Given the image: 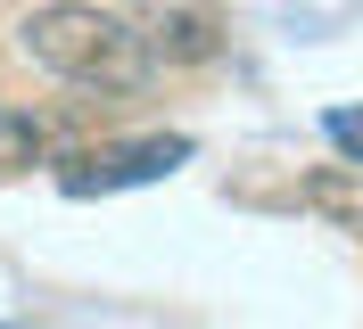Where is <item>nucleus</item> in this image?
<instances>
[{
    "mask_svg": "<svg viewBox=\"0 0 363 329\" xmlns=\"http://www.w3.org/2000/svg\"><path fill=\"white\" fill-rule=\"evenodd\" d=\"M17 58L50 83L74 91H140L149 83V50L116 8L99 0H42L17 17Z\"/></svg>",
    "mask_w": 363,
    "mask_h": 329,
    "instance_id": "obj_1",
    "label": "nucleus"
},
{
    "mask_svg": "<svg viewBox=\"0 0 363 329\" xmlns=\"http://www.w3.org/2000/svg\"><path fill=\"white\" fill-rule=\"evenodd\" d=\"M140 50L149 74H199L223 58V8L215 0H140Z\"/></svg>",
    "mask_w": 363,
    "mask_h": 329,
    "instance_id": "obj_2",
    "label": "nucleus"
},
{
    "mask_svg": "<svg viewBox=\"0 0 363 329\" xmlns=\"http://www.w3.org/2000/svg\"><path fill=\"white\" fill-rule=\"evenodd\" d=\"M182 156H190V140H133V149H99V156H74L83 173H67V190L91 197V190H124V181H157V173H174Z\"/></svg>",
    "mask_w": 363,
    "mask_h": 329,
    "instance_id": "obj_3",
    "label": "nucleus"
},
{
    "mask_svg": "<svg viewBox=\"0 0 363 329\" xmlns=\"http://www.w3.org/2000/svg\"><path fill=\"white\" fill-rule=\"evenodd\" d=\"M297 206L306 214H322L330 231H363V165H314V173L297 181Z\"/></svg>",
    "mask_w": 363,
    "mask_h": 329,
    "instance_id": "obj_4",
    "label": "nucleus"
},
{
    "mask_svg": "<svg viewBox=\"0 0 363 329\" xmlns=\"http://www.w3.org/2000/svg\"><path fill=\"white\" fill-rule=\"evenodd\" d=\"M50 156V124L25 108H0V173H33Z\"/></svg>",
    "mask_w": 363,
    "mask_h": 329,
    "instance_id": "obj_5",
    "label": "nucleus"
},
{
    "mask_svg": "<svg viewBox=\"0 0 363 329\" xmlns=\"http://www.w3.org/2000/svg\"><path fill=\"white\" fill-rule=\"evenodd\" d=\"M330 140H339V156L355 165V115H347V108H330Z\"/></svg>",
    "mask_w": 363,
    "mask_h": 329,
    "instance_id": "obj_6",
    "label": "nucleus"
}]
</instances>
